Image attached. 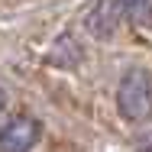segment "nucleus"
I'll return each instance as SVG.
<instances>
[{
    "instance_id": "obj_3",
    "label": "nucleus",
    "mask_w": 152,
    "mask_h": 152,
    "mask_svg": "<svg viewBox=\"0 0 152 152\" xmlns=\"http://www.w3.org/2000/svg\"><path fill=\"white\" fill-rule=\"evenodd\" d=\"M123 20H126V13H123L120 0H97L94 10L88 13V20H84V26L94 39H107V36L117 32V26Z\"/></svg>"
},
{
    "instance_id": "obj_4",
    "label": "nucleus",
    "mask_w": 152,
    "mask_h": 152,
    "mask_svg": "<svg viewBox=\"0 0 152 152\" xmlns=\"http://www.w3.org/2000/svg\"><path fill=\"white\" fill-rule=\"evenodd\" d=\"M120 7H123V13H126L129 20H139V16L149 13L152 0H120Z\"/></svg>"
},
{
    "instance_id": "obj_1",
    "label": "nucleus",
    "mask_w": 152,
    "mask_h": 152,
    "mask_svg": "<svg viewBox=\"0 0 152 152\" xmlns=\"http://www.w3.org/2000/svg\"><path fill=\"white\" fill-rule=\"evenodd\" d=\"M117 110L129 123H139L152 117V75L142 68H133L126 71L117 88Z\"/></svg>"
},
{
    "instance_id": "obj_5",
    "label": "nucleus",
    "mask_w": 152,
    "mask_h": 152,
    "mask_svg": "<svg viewBox=\"0 0 152 152\" xmlns=\"http://www.w3.org/2000/svg\"><path fill=\"white\" fill-rule=\"evenodd\" d=\"M3 107H7V94L0 91V113H3Z\"/></svg>"
},
{
    "instance_id": "obj_2",
    "label": "nucleus",
    "mask_w": 152,
    "mask_h": 152,
    "mask_svg": "<svg viewBox=\"0 0 152 152\" xmlns=\"http://www.w3.org/2000/svg\"><path fill=\"white\" fill-rule=\"evenodd\" d=\"M39 136H42V123L29 113H16L0 129V152H29L39 142Z\"/></svg>"
},
{
    "instance_id": "obj_6",
    "label": "nucleus",
    "mask_w": 152,
    "mask_h": 152,
    "mask_svg": "<svg viewBox=\"0 0 152 152\" xmlns=\"http://www.w3.org/2000/svg\"><path fill=\"white\" fill-rule=\"evenodd\" d=\"M146 152H152V146H149V149H146Z\"/></svg>"
}]
</instances>
